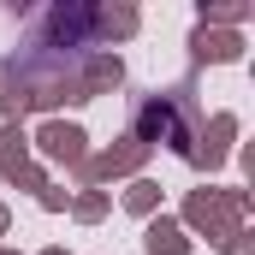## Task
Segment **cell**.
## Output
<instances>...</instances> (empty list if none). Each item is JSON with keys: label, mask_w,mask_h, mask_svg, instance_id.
Returning <instances> with one entry per match:
<instances>
[{"label": "cell", "mask_w": 255, "mask_h": 255, "mask_svg": "<svg viewBox=\"0 0 255 255\" xmlns=\"http://www.w3.org/2000/svg\"><path fill=\"white\" fill-rule=\"evenodd\" d=\"M0 255H18V250H0Z\"/></svg>", "instance_id": "18"}, {"label": "cell", "mask_w": 255, "mask_h": 255, "mask_svg": "<svg viewBox=\"0 0 255 255\" xmlns=\"http://www.w3.org/2000/svg\"><path fill=\"white\" fill-rule=\"evenodd\" d=\"M190 48H196V60H208V65H232V60H244V36H232V30H196Z\"/></svg>", "instance_id": "6"}, {"label": "cell", "mask_w": 255, "mask_h": 255, "mask_svg": "<svg viewBox=\"0 0 255 255\" xmlns=\"http://www.w3.org/2000/svg\"><path fill=\"white\" fill-rule=\"evenodd\" d=\"M238 18H250V6H238V0H220V6H202V30H208V24H238Z\"/></svg>", "instance_id": "11"}, {"label": "cell", "mask_w": 255, "mask_h": 255, "mask_svg": "<svg viewBox=\"0 0 255 255\" xmlns=\"http://www.w3.org/2000/svg\"><path fill=\"white\" fill-rule=\"evenodd\" d=\"M36 148H42L48 160H60V166H83V160H89L83 125H65V119H48V125L36 130Z\"/></svg>", "instance_id": "4"}, {"label": "cell", "mask_w": 255, "mask_h": 255, "mask_svg": "<svg viewBox=\"0 0 255 255\" xmlns=\"http://www.w3.org/2000/svg\"><path fill=\"white\" fill-rule=\"evenodd\" d=\"M226 255H255V244H250V226H238V232L226 238Z\"/></svg>", "instance_id": "14"}, {"label": "cell", "mask_w": 255, "mask_h": 255, "mask_svg": "<svg viewBox=\"0 0 255 255\" xmlns=\"http://www.w3.org/2000/svg\"><path fill=\"white\" fill-rule=\"evenodd\" d=\"M42 208H48V214H60V208H71V190H60V184H48V190H42Z\"/></svg>", "instance_id": "15"}, {"label": "cell", "mask_w": 255, "mask_h": 255, "mask_svg": "<svg viewBox=\"0 0 255 255\" xmlns=\"http://www.w3.org/2000/svg\"><path fill=\"white\" fill-rule=\"evenodd\" d=\"M71 214H77V220H101V214H107V196H101V190L71 196Z\"/></svg>", "instance_id": "12"}, {"label": "cell", "mask_w": 255, "mask_h": 255, "mask_svg": "<svg viewBox=\"0 0 255 255\" xmlns=\"http://www.w3.org/2000/svg\"><path fill=\"white\" fill-rule=\"evenodd\" d=\"M148 160V142H136V136H119V148H101V154H89L83 166H77V178L83 184H101V178H125Z\"/></svg>", "instance_id": "3"}, {"label": "cell", "mask_w": 255, "mask_h": 255, "mask_svg": "<svg viewBox=\"0 0 255 255\" xmlns=\"http://www.w3.org/2000/svg\"><path fill=\"white\" fill-rule=\"evenodd\" d=\"M125 208H130V214H142V220H154V208H160V184L136 178V184L125 190Z\"/></svg>", "instance_id": "10"}, {"label": "cell", "mask_w": 255, "mask_h": 255, "mask_svg": "<svg viewBox=\"0 0 255 255\" xmlns=\"http://www.w3.org/2000/svg\"><path fill=\"white\" fill-rule=\"evenodd\" d=\"M232 136H238V113H214L208 125L196 130V148H190V160H196V166H220V160L232 154Z\"/></svg>", "instance_id": "5"}, {"label": "cell", "mask_w": 255, "mask_h": 255, "mask_svg": "<svg viewBox=\"0 0 255 255\" xmlns=\"http://www.w3.org/2000/svg\"><path fill=\"white\" fill-rule=\"evenodd\" d=\"M136 30V6H101L95 12V36H130Z\"/></svg>", "instance_id": "9"}, {"label": "cell", "mask_w": 255, "mask_h": 255, "mask_svg": "<svg viewBox=\"0 0 255 255\" xmlns=\"http://www.w3.org/2000/svg\"><path fill=\"white\" fill-rule=\"evenodd\" d=\"M190 119H196V107H190V89H178V95H142L136 101V142H166V148H178V154H190L196 148V130H190Z\"/></svg>", "instance_id": "1"}, {"label": "cell", "mask_w": 255, "mask_h": 255, "mask_svg": "<svg viewBox=\"0 0 255 255\" xmlns=\"http://www.w3.org/2000/svg\"><path fill=\"white\" fill-rule=\"evenodd\" d=\"M6 226H12V214H6V208H0V238H6Z\"/></svg>", "instance_id": "16"}, {"label": "cell", "mask_w": 255, "mask_h": 255, "mask_svg": "<svg viewBox=\"0 0 255 255\" xmlns=\"http://www.w3.org/2000/svg\"><path fill=\"white\" fill-rule=\"evenodd\" d=\"M24 166H30V142H24L18 125H6V130H0V172L12 178V172H24Z\"/></svg>", "instance_id": "8"}, {"label": "cell", "mask_w": 255, "mask_h": 255, "mask_svg": "<svg viewBox=\"0 0 255 255\" xmlns=\"http://www.w3.org/2000/svg\"><path fill=\"white\" fill-rule=\"evenodd\" d=\"M42 255H65V250H42Z\"/></svg>", "instance_id": "17"}, {"label": "cell", "mask_w": 255, "mask_h": 255, "mask_svg": "<svg viewBox=\"0 0 255 255\" xmlns=\"http://www.w3.org/2000/svg\"><path fill=\"white\" fill-rule=\"evenodd\" d=\"M244 214H250V196L244 190H190V202H184V226L208 232V244L232 238L244 226Z\"/></svg>", "instance_id": "2"}, {"label": "cell", "mask_w": 255, "mask_h": 255, "mask_svg": "<svg viewBox=\"0 0 255 255\" xmlns=\"http://www.w3.org/2000/svg\"><path fill=\"white\" fill-rule=\"evenodd\" d=\"M142 244H148V255H190V232H184L178 220L154 214V220H148V232H142Z\"/></svg>", "instance_id": "7"}, {"label": "cell", "mask_w": 255, "mask_h": 255, "mask_svg": "<svg viewBox=\"0 0 255 255\" xmlns=\"http://www.w3.org/2000/svg\"><path fill=\"white\" fill-rule=\"evenodd\" d=\"M12 184H24V190H48V172H42V166H24V172H12Z\"/></svg>", "instance_id": "13"}]
</instances>
